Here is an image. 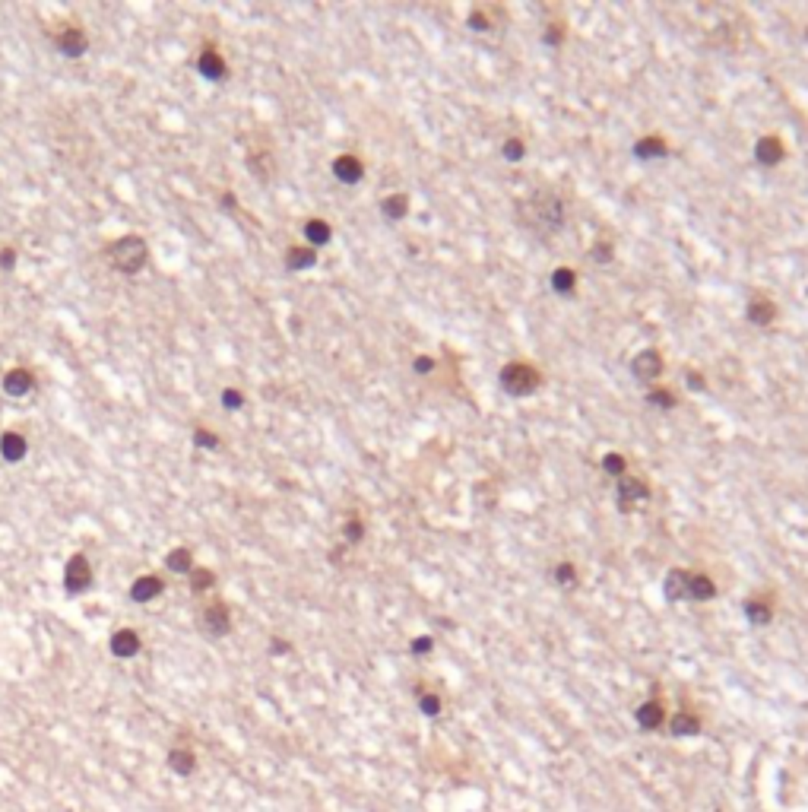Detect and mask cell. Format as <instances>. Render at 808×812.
Masks as SVG:
<instances>
[{"instance_id":"cell-1","label":"cell","mask_w":808,"mask_h":812,"mask_svg":"<svg viewBox=\"0 0 808 812\" xmlns=\"http://www.w3.org/2000/svg\"><path fill=\"white\" fill-rule=\"evenodd\" d=\"M108 257L121 273H140L146 267L149 248H146V241L140 235H124V238H117L108 248Z\"/></svg>"},{"instance_id":"cell-2","label":"cell","mask_w":808,"mask_h":812,"mask_svg":"<svg viewBox=\"0 0 808 812\" xmlns=\"http://www.w3.org/2000/svg\"><path fill=\"white\" fill-rule=\"evenodd\" d=\"M64 584H67V590H70V593L89 590V584H92V565H89V558L82 556V552H76V556L67 562V572H64Z\"/></svg>"},{"instance_id":"cell-3","label":"cell","mask_w":808,"mask_h":812,"mask_svg":"<svg viewBox=\"0 0 808 812\" xmlns=\"http://www.w3.org/2000/svg\"><path fill=\"white\" fill-rule=\"evenodd\" d=\"M203 628L212 635V638H219V635L228 632V625H232V616H228V606L226 603H212L203 609Z\"/></svg>"},{"instance_id":"cell-4","label":"cell","mask_w":808,"mask_h":812,"mask_svg":"<svg viewBox=\"0 0 808 812\" xmlns=\"http://www.w3.org/2000/svg\"><path fill=\"white\" fill-rule=\"evenodd\" d=\"M666 720H669V717H666V708L656 698H650V702H644L637 708V723H640V730H659Z\"/></svg>"},{"instance_id":"cell-5","label":"cell","mask_w":808,"mask_h":812,"mask_svg":"<svg viewBox=\"0 0 808 812\" xmlns=\"http://www.w3.org/2000/svg\"><path fill=\"white\" fill-rule=\"evenodd\" d=\"M26 438H22L20 432H3L0 435V457L7 463H20L22 457H26Z\"/></svg>"},{"instance_id":"cell-6","label":"cell","mask_w":808,"mask_h":812,"mask_svg":"<svg viewBox=\"0 0 808 812\" xmlns=\"http://www.w3.org/2000/svg\"><path fill=\"white\" fill-rule=\"evenodd\" d=\"M32 384H35V378L26 368H10V372L3 375V391H7L10 397H26V393L32 391Z\"/></svg>"},{"instance_id":"cell-7","label":"cell","mask_w":808,"mask_h":812,"mask_svg":"<svg viewBox=\"0 0 808 812\" xmlns=\"http://www.w3.org/2000/svg\"><path fill=\"white\" fill-rule=\"evenodd\" d=\"M666 723H669V733H672V737H694V733H700V717L698 714H688V711H678V714H672Z\"/></svg>"},{"instance_id":"cell-8","label":"cell","mask_w":808,"mask_h":812,"mask_svg":"<svg viewBox=\"0 0 808 812\" xmlns=\"http://www.w3.org/2000/svg\"><path fill=\"white\" fill-rule=\"evenodd\" d=\"M159 593H162V578H156V574H143L131 587V600H137V603H149Z\"/></svg>"},{"instance_id":"cell-9","label":"cell","mask_w":808,"mask_h":812,"mask_svg":"<svg viewBox=\"0 0 808 812\" xmlns=\"http://www.w3.org/2000/svg\"><path fill=\"white\" fill-rule=\"evenodd\" d=\"M197 67H200V73H203V80H212V83H219L222 76H226V61H222L212 48H206L203 55H200Z\"/></svg>"},{"instance_id":"cell-10","label":"cell","mask_w":808,"mask_h":812,"mask_svg":"<svg viewBox=\"0 0 808 812\" xmlns=\"http://www.w3.org/2000/svg\"><path fill=\"white\" fill-rule=\"evenodd\" d=\"M140 651V635L131 632V628H121V632H115V638H111V654L115 657H133Z\"/></svg>"},{"instance_id":"cell-11","label":"cell","mask_w":808,"mask_h":812,"mask_svg":"<svg viewBox=\"0 0 808 812\" xmlns=\"http://www.w3.org/2000/svg\"><path fill=\"white\" fill-rule=\"evenodd\" d=\"M57 45H61V51L67 57H80V55H86V48H89V42H86V35H82L80 29H64L61 38H57Z\"/></svg>"},{"instance_id":"cell-12","label":"cell","mask_w":808,"mask_h":812,"mask_svg":"<svg viewBox=\"0 0 808 812\" xmlns=\"http://www.w3.org/2000/svg\"><path fill=\"white\" fill-rule=\"evenodd\" d=\"M165 565H168V572H178V574L193 572L191 549H172V552H168V558H165Z\"/></svg>"},{"instance_id":"cell-13","label":"cell","mask_w":808,"mask_h":812,"mask_svg":"<svg viewBox=\"0 0 808 812\" xmlns=\"http://www.w3.org/2000/svg\"><path fill=\"white\" fill-rule=\"evenodd\" d=\"M336 175H339L343 181H349V184H352V181H355L358 175H362V166H358V162H355L352 156H343V159H336Z\"/></svg>"},{"instance_id":"cell-14","label":"cell","mask_w":808,"mask_h":812,"mask_svg":"<svg viewBox=\"0 0 808 812\" xmlns=\"http://www.w3.org/2000/svg\"><path fill=\"white\" fill-rule=\"evenodd\" d=\"M168 762H172V768L178 771V774H191L193 764H197V758H193V752H187V749H175Z\"/></svg>"},{"instance_id":"cell-15","label":"cell","mask_w":808,"mask_h":812,"mask_svg":"<svg viewBox=\"0 0 808 812\" xmlns=\"http://www.w3.org/2000/svg\"><path fill=\"white\" fill-rule=\"evenodd\" d=\"M745 613H748V619H751L754 625H764V622H770V606L761 603V600H751V603H745Z\"/></svg>"},{"instance_id":"cell-16","label":"cell","mask_w":808,"mask_h":812,"mask_svg":"<svg viewBox=\"0 0 808 812\" xmlns=\"http://www.w3.org/2000/svg\"><path fill=\"white\" fill-rule=\"evenodd\" d=\"M212 581H216V574H212L210 568H193V572H191V587H193V593L210 590Z\"/></svg>"},{"instance_id":"cell-17","label":"cell","mask_w":808,"mask_h":812,"mask_svg":"<svg viewBox=\"0 0 808 812\" xmlns=\"http://www.w3.org/2000/svg\"><path fill=\"white\" fill-rule=\"evenodd\" d=\"M418 711H422L425 717H438L441 714V698L432 695V692H422V695H418Z\"/></svg>"},{"instance_id":"cell-18","label":"cell","mask_w":808,"mask_h":812,"mask_svg":"<svg viewBox=\"0 0 808 812\" xmlns=\"http://www.w3.org/2000/svg\"><path fill=\"white\" fill-rule=\"evenodd\" d=\"M304 232H308V238L317 241V245L330 238V226H327V222H321V219H311L308 226H304Z\"/></svg>"},{"instance_id":"cell-19","label":"cell","mask_w":808,"mask_h":812,"mask_svg":"<svg viewBox=\"0 0 808 812\" xmlns=\"http://www.w3.org/2000/svg\"><path fill=\"white\" fill-rule=\"evenodd\" d=\"M288 263H292V267H311V263H314V254H311V251H302V248H292L288 251Z\"/></svg>"},{"instance_id":"cell-20","label":"cell","mask_w":808,"mask_h":812,"mask_svg":"<svg viewBox=\"0 0 808 812\" xmlns=\"http://www.w3.org/2000/svg\"><path fill=\"white\" fill-rule=\"evenodd\" d=\"M193 441H197L200 448H219V438H216L210 428H197V432H193Z\"/></svg>"},{"instance_id":"cell-21","label":"cell","mask_w":808,"mask_h":812,"mask_svg":"<svg viewBox=\"0 0 808 812\" xmlns=\"http://www.w3.org/2000/svg\"><path fill=\"white\" fill-rule=\"evenodd\" d=\"M222 403H226L228 409H238V406L244 403V400H241V393H238V391H232V387H228V391H222Z\"/></svg>"},{"instance_id":"cell-22","label":"cell","mask_w":808,"mask_h":812,"mask_svg":"<svg viewBox=\"0 0 808 812\" xmlns=\"http://www.w3.org/2000/svg\"><path fill=\"white\" fill-rule=\"evenodd\" d=\"M0 267H3V270H13L16 267V251L13 248H3V251H0Z\"/></svg>"},{"instance_id":"cell-23","label":"cell","mask_w":808,"mask_h":812,"mask_svg":"<svg viewBox=\"0 0 808 812\" xmlns=\"http://www.w3.org/2000/svg\"><path fill=\"white\" fill-rule=\"evenodd\" d=\"M558 581H561V584H571V581H574V568H571V565H561V568H558Z\"/></svg>"},{"instance_id":"cell-24","label":"cell","mask_w":808,"mask_h":812,"mask_svg":"<svg viewBox=\"0 0 808 812\" xmlns=\"http://www.w3.org/2000/svg\"><path fill=\"white\" fill-rule=\"evenodd\" d=\"M412 651H416V654H425V651H432V641H428V638L412 641Z\"/></svg>"}]
</instances>
